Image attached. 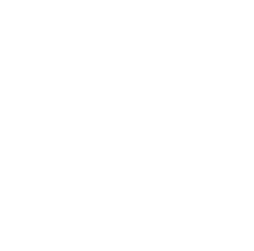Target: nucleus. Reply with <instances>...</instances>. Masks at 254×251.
I'll return each mask as SVG.
<instances>
[]
</instances>
